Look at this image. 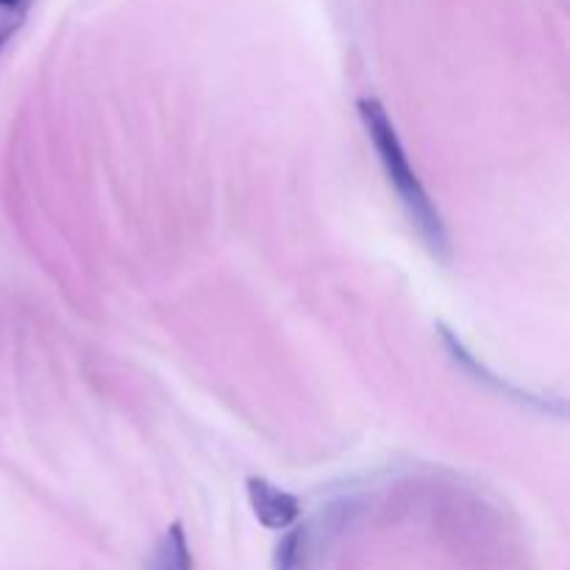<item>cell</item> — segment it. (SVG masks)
<instances>
[{"instance_id":"obj_1","label":"cell","mask_w":570,"mask_h":570,"mask_svg":"<svg viewBox=\"0 0 570 570\" xmlns=\"http://www.w3.org/2000/svg\"><path fill=\"white\" fill-rule=\"evenodd\" d=\"M360 117L362 122H365V131L367 137H371L373 148H376L379 161H382L384 173H387V181L393 184L401 204H404L406 212H410L412 223H415L417 232H421L423 243L429 245V250H432L438 259L449 262L451 259L449 228H445L443 217H440L434 200L429 198L426 187H423V181L417 178V173L412 170L404 142H401L399 131H395V122L390 120L382 100L362 98Z\"/></svg>"},{"instance_id":"obj_2","label":"cell","mask_w":570,"mask_h":570,"mask_svg":"<svg viewBox=\"0 0 570 570\" xmlns=\"http://www.w3.org/2000/svg\"><path fill=\"white\" fill-rule=\"evenodd\" d=\"M245 488H248L250 510H254L256 521L262 527L273 529V532H282V529H289L298 521L301 501L293 493H287V490L276 488V484L259 476H250L245 482Z\"/></svg>"},{"instance_id":"obj_3","label":"cell","mask_w":570,"mask_h":570,"mask_svg":"<svg viewBox=\"0 0 570 570\" xmlns=\"http://www.w3.org/2000/svg\"><path fill=\"white\" fill-rule=\"evenodd\" d=\"M154 570H193V554H189L187 534H184L181 523H173L161 534L159 546H156Z\"/></svg>"},{"instance_id":"obj_4","label":"cell","mask_w":570,"mask_h":570,"mask_svg":"<svg viewBox=\"0 0 570 570\" xmlns=\"http://www.w3.org/2000/svg\"><path fill=\"white\" fill-rule=\"evenodd\" d=\"M304 529H293V532L284 534L282 543L276 546V570H301V562H304Z\"/></svg>"},{"instance_id":"obj_5","label":"cell","mask_w":570,"mask_h":570,"mask_svg":"<svg viewBox=\"0 0 570 570\" xmlns=\"http://www.w3.org/2000/svg\"><path fill=\"white\" fill-rule=\"evenodd\" d=\"M22 3H26V0H0V6H3V9H20Z\"/></svg>"}]
</instances>
